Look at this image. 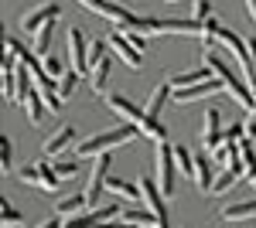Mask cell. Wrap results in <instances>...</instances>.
Returning a JSON list of instances; mask_svg holds the SVG:
<instances>
[{"label": "cell", "instance_id": "obj_1", "mask_svg": "<svg viewBox=\"0 0 256 228\" xmlns=\"http://www.w3.org/2000/svg\"><path fill=\"white\" fill-rule=\"evenodd\" d=\"M134 136H140V126H134V123H123V126H116V130H106V133H96L89 136V140H79V147H76V157H92L96 160L99 153H110L113 147H120V143H130Z\"/></svg>", "mask_w": 256, "mask_h": 228}, {"label": "cell", "instance_id": "obj_2", "mask_svg": "<svg viewBox=\"0 0 256 228\" xmlns=\"http://www.w3.org/2000/svg\"><path fill=\"white\" fill-rule=\"evenodd\" d=\"M205 68H212V75L226 82V89L232 92V99L253 113V109H256V95H253V89H250V82H239L236 72H232V68H229V65L216 55V51H205Z\"/></svg>", "mask_w": 256, "mask_h": 228}, {"label": "cell", "instance_id": "obj_3", "mask_svg": "<svg viewBox=\"0 0 256 228\" xmlns=\"http://www.w3.org/2000/svg\"><path fill=\"white\" fill-rule=\"evenodd\" d=\"M174 147L171 143H158V184H160V194L171 201L178 194V171H174Z\"/></svg>", "mask_w": 256, "mask_h": 228}, {"label": "cell", "instance_id": "obj_4", "mask_svg": "<svg viewBox=\"0 0 256 228\" xmlns=\"http://www.w3.org/2000/svg\"><path fill=\"white\" fill-rule=\"evenodd\" d=\"M110 167H113V157H110V153H99L96 160H92V171H89V188H86V198H89V208H92V211L99 208V194H102L106 181H110Z\"/></svg>", "mask_w": 256, "mask_h": 228}, {"label": "cell", "instance_id": "obj_5", "mask_svg": "<svg viewBox=\"0 0 256 228\" xmlns=\"http://www.w3.org/2000/svg\"><path fill=\"white\" fill-rule=\"evenodd\" d=\"M65 41H68V61H72V72H89V44H86V34L79 27H68L65 31Z\"/></svg>", "mask_w": 256, "mask_h": 228}, {"label": "cell", "instance_id": "obj_6", "mask_svg": "<svg viewBox=\"0 0 256 228\" xmlns=\"http://www.w3.org/2000/svg\"><path fill=\"white\" fill-rule=\"evenodd\" d=\"M140 198H144V205L150 208L154 218H168V198L160 194L158 181H150V174H144V177H140Z\"/></svg>", "mask_w": 256, "mask_h": 228}, {"label": "cell", "instance_id": "obj_7", "mask_svg": "<svg viewBox=\"0 0 256 228\" xmlns=\"http://www.w3.org/2000/svg\"><path fill=\"white\" fill-rule=\"evenodd\" d=\"M222 136H226V130H222V113L218 109H208L205 119H202V147L208 153H216L222 147Z\"/></svg>", "mask_w": 256, "mask_h": 228}, {"label": "cell", "instance_id": "obj_8", "mask_svg": "<svg viewBox=\"0 0 256 228\" xmlns=\"http://www.w3.org/2000/svg\"><path fill=\"white\" fill-rule=\"evenodd\" d=\"M106 106H110L123 123H134V126H140V123H144V116H147L144 109H137V106H134L123 92H110V95H106Z\"/></svg>", "mask_w": 256, "mask_h": 228}, {"label": "cell", "instance_id": "obj_9", "mask_svg": "<svg viewBox=\"0 0 256 228\" xmlns=\"http://www.w3.org/2000/svg\"><path fill=\"white\" fill-rule=\"evenodd\" d=\"M110 48H113V51H116V55L123 58L130 68H140V61H144V51H140V48H137V44H134L130 38H126L123 31H113V34H110Z\"/></svg>", "mask_w": 256, "mask_h": 228}, {"label": "cell", "instance_id": "obj_10", "mask_svg": "<svg viewBox=\"0 0 256 228\" xmlns=\"http://www.w3.org/2000/svg\"><path fill=\"white\" fill-rule=\"evenodd\" d=\"M226 89V82L222 78H208V82H198V85H188V89H174V102H195V99H202V95H216Z\"/></svg>", "mask_w": 256, "mask_h": 228}, {"label": "cell", "instance_id": "obj_11", "mask_svg": "<svg viewBox=\"0 0 256 228\" xmlns=\"http://www.w3.org/2000/svg\"><path fill=\"white\" fill-rule=\"evenodd\" d=\"M58 14H62V7H58V3H44V7H38V10H31L28 17L20 20V24H24V31L38 34L41 27H44V24H52V20L58 17Z\"/></svg>", "mask_w": 256, "mask_h": 228}, {"label": "cell", "instance_id": "obj_12", "mask_svg": "<svg viewBox=\"0 0 256 228\" xmlns=\"http://www.w3.org/2000/svg\"><path fill=\"white\" fill-rule=\"evenodd\" d=\"M192 181L198 184L202 194H208L212 184H216V177H212V164H208V157H205V153H195V174H192Z\"/></svg>", "mask_w": 256, "mask_h": 228}, {"label": "cell", "instance_id": "obj_13", "mask_svg": "<svg viewBox=\"0 0 256 228\" xmlns=\"http://www.w3.org/2000/svg\"><path fill=\"white\" fill-rule=\"evenodd\" d=\"M72 143H76V126H62L58 133L44 143V157H58V153H65Z\"/></svg>", "mask_w": 256, "mask_h": 228}, {"label": "cell", "instance_id": "obj_14", "mask_svg": "<svg viewBox=\"0 0 256 228\" xmlns=\"http://www.w3.org/2000/svg\"><path fill=\"white\" fill-rule=\"evenodd\" d=\"M218 218H222V222H246V218H256V198L239 201V205H226V208L218 211Z\"/></svg>", "mask_w": 256, "mask_h": 228}, {"label": "cell", "instance_id": "obj_15", "mask_svg": "<svg viewBox=\"0 0 256 228\" xmlns=\"http://www.w3.org/2000/svg\"><path fill=\"white\" fill-rule=\"evenodd\" d=\"M82 208H89V198L86 194H68V198H58L55 215L58 218H76V215H82Z\"/></svg>", "mask_w": 256, "mask_h": 228}, {"label": "cell", "instance_id": "obj_16", "mask_svg": "<svg viewBox=\"0 0 256 228\" xmlns=\"http://www.w3.org/2000/svg\"><path fill=\"white\" fill-rule=\"evenodd\" d=\"M171 95H174V85H171V78H168V82H160L158 89H154V95H150V106L144 109V113H147V119H158L160 106H164V102H168Z\"/></svg>", "mask_w": 256, "mask_h": 228}, {"label": "cell", "instance_id": "obj_17", "mask_svg": "<svg viewBox=\"0 0 256 228\" xmlns=\"http://www.w3.org/2000/svg\"><path fill=\"white\" fill-rule=\"evenodd\" d=\"M242 174H246V171H242V164H239V167H226V171L216 177V184H212L208 194H226L229 188H236V184H239V177H242Z\"/></svg>", "mask_w": 256, "mask_h": 228}, {"label": "cell", "instance_id": "obj_18", "mask_svg": "<svg viewBox=\"0 0 256 228\" xmlns=\"http://www.w3.org/2000/svg\"><path fill=\"white\" fill-rule=\"evenodd\" d=\"M120 215H123L126 225H137V228H154L158 225V218L150 215V208H123Z\"/></svg>", "mask_w": 256, "mask_h": 228}, {"label": "cell", "instance_id": "obj_19", "mask_svg": "<svg viewBox=\"0 0 256 228\" xmlns=\"http://www.w3.org/2000/svg\"><path fill=\"white\" fill-rule=\"evenodd\" d=\"M86 10H92V14H99V17H106V20H116L120 17V3H113V0H79Z\"/></svg>", "mask_w": 256, "mask_h": 228}, {"label": "cell", "instance_id": "obj_20", "mask_svg": "<svg viewBox=\"0 0 256 228\" xmlns=\"http://www.w3.org/2000/svg\"><path fill=\"white\" fill-rule=\"evenodd\" d=\"M208 78H216V75H212V68H195V72H181V75H174V78H171V85H174V89H188V85L208 82Z\"/></svg>", "mask_w": 256, "mask_h": 228}, {"label": "cell", "instance_id": "obj_21", "mask_svg": "<svg viewBox=\"0 0 256 228\" xmlns=\"http://www.w3.org/2000/svg\"><path fill=\"white\" fill-rule=\"evenodd\" d=\"M24 109H28V119H31L34 126H41V113H48V109H44V99H41L38 89H31V95L24 99Z\"/></svg>", "mask_w": 256, "mask_h": 228}, {"label": "cell", "instance_id": "obj_22", "mask_svg": "<svg viewBox=\"0 0 256 228\" xmlns=\"http://www.w3.org/2000/svg\"><path fill=\"white\" fill-rule=\"evenodd\" d=\"M106 191H113V194L126 198V201H137V198H140V184H130V181H116V177H110V181H106Z\"/></svg>", "mask_w": 256, "mask_h": 228}, {"label": "cell", "instance_id": "obj_23", "mask_svg": "<svg viewBox=\"0 0 256 228\" xmlns=\"http://www.w3.org/2000/svg\"><path fill=\"white\" fill-rule=\"evenodd\" d=\"M38 188L41 191H58L62 188V177L55 174V167H48L44 160L38 164Z\"/></svg>", "mask_w": 256, "mask_h": 228}, {"label": "cell", "instance_id": "obj_24", "mask_svg": "<svg viewBox=\"0 0 256 228\" xmlns=\"http://www.w3.org/2000/svg\"><path fill=\"white\" fill-rule=\"evenodd\" d=\"M52 34H55V20H52V24H44L38 34H34V44H31V51H34L38 58L48 55V48H52Z\"/></svg>", "mask_w": 256, "mask_h": 228}, {"label": "cell", "instance_id": "obj_25", "mask_svg": "<svg viewBox=\"0 0 256 228\" xmlns=\"http://www.w3.org/2000/svg\"><path fill=\"white\" fill-rule=\"evenodd\" d=\"M239 153H242V171H246V177L253 181L256 177V150H253V140H250V136L239 140Z\"/></svg>", "mask_w": 256, "mask_h": 228}, {"label": "cell", "instance_id": "obj_26", "mask_svg": "<svg viewBox=\"0 0 256 228\" xmlns=\"http://www.w3.org/2000/svg\"><path fill=\"white\" fill-rule=\"evenodd\" d=\"M89 82H92V92H106V82H110V61L106 58L89 72Z\"/></svg>", "mask_w": 256, "mask_h": 228}, {"label": "cell", "instance_id": "obj_27", "mask_svg": "<svg viewBox=\"0 0 256 228\" xmlns=\"http://www.w3.org/2000/svg\"><path fill=\"white\" fill-rule=\"evenodd\" d=\"M140 136H147V140H154V143H168L164 126H160L158 119H147V116H144V123H140Z\"/></svg>", "mask_w": 256, "mask_h": 228}, {"label": "cell", "instance_id": "obj_28", "mask_svg": "<svg viewBox=\"0 0 256 228\" xmlns=\"http://www.w3.org/2000/svg\"><path fill=\"white\" fill-rule=\"evenodd\" d=\"M55 174L58 177H76L79 174V157H55Z\"/></svg>", "mask_w": 256, "mask_h": 228}, {"label": "cell", "instance_id": "obj_29", "mask_svg": "<svg viewBox=\"0 0 256 228\" xmlns=\"http://www.w3.org/2000/svg\"><path fill=\"white\" fill-rule=\"evenodd\" d=\"M174 164H178V171L181 174H195V153L192 150H184V147H174Z\"/></svg>", "mask_w": 256, "mask_h": 228}, {"label": "cell", "instance_id": "obj_30", "mask_svg": "<svg viewBox=\"0 0 256 228\" xmlns=\"http://www.w3.org/2000/svg\"><path fill=\"white\" fill-rule=\"evenodd\" d=\"M10 167H14V147H10L7 136H0V171L10 174Z\"/></svg>", "mask_w": 256, "mask_h": 228}, {"label": "cell", "instance_id": "obj_31", "mask_svg": "<svg viewBox=\"0 0 256 228\" xmlns=\"http://www.w3.org/2000/svg\"><path fill=\"white\" fill-rule=\"evenodd\" d=\"M76 85H79V72H65L58 78V99H68V95L76 92Z\"/></svg>", "mask_w": 256, "mask_h": 228}, {"label": "cell", "instance_id": "obj_32", "mask_svg": "<svg viewBox=\"0 0 256 228\" xmlns=\"http://www.w3.org/2000/svg\"><path fill=\"white\" fill-rule=\"evenodd\" d=\"M0 218H4V228H18L24 218H20V211L10 208V201H0Z\"/></svg>", "mask_w": 256, "mask_h": 228}, {"label": "cell", "instance_id": "obj_33", "mask_svg": "<svg viewBox=\"0 0 256 228\" xmlns=\"http://www.w3.org/2000/svg\"><path fill=\"white\" fill-rule=\"evenodd\" d=\"M192 17H195L198 24L208 20L212 17V0H195V3H192Z\"/></svg>", "mask_w": 256, "mask_h": 228}, {"label": "cell", "instance_id": "obj_34", "mask_svg": "<svg viewBox=\"0 0 256 228\" xmlns=\"http://www.w3.org/2000/svg\"><path fill=\"white\" fill-rule=\"evenodd\" d=\"M106 44H110V41H92V44H89V72H92L99 61H102V55H106Z\"/></svg>", "mask_w": 256, "mask_h": 228}, {"label": "cell", "instance_id": "obj_35", "mask_svg": "<svg viewBox=\"0 0 256 228\" xmlns=\"http://www.w3.org/2000/svg\"><path fill=\"white\" fill-rule=\"evenodd\" d=\"M242 136H246V123H232V126H226V136L222 140L226 143H239Z\"/></svg>", "mask_w": 256, "mask_h": 228}, {"label": "cell", "instance_id": "obj_36", "mask_svg": "<svg viewBox=\"0 0 256 228\" xmlns=\"http://www.w3.org/2000/svg\"><path fill=\"white\" fill-rule=\"evenodd\" d=\"M18 177L24 181V184H34V188H38V164H31V167H20Z\"/></svg>", "mask_w": 256, "mask_h": 228}, {"label": "cell", "instance_id": "obj_37", "mask_svg": "<svg viewBox=\"0 0 256 228\" xmlns=\"http://www.w3.org/2000/svg\"><path fill=\"white\" fill-rule=\"evenodd\" d=\"M44 72H48V78H55V82L65 75V72H62V61H58V58H44Z\"/></svg>", "mask_w": 256, "mask_h": 228}, {"label": "cell", "instance_id": "obj_38", "mask_svg": "<svg viewBox=\"0 0 256 228\" xmlns=\"http://www.w3.org/2000/svg\"><path fill=\"white\" fill-rule=\"evenodd\" d=\"M246 136H250V140H256V109L250 113V119H246Z\"/></svg>", "mask_w": 256, "mask_h": 228}, {"label": "cell", "instance_id": "obj_39", "mask_svg": "<svg viewBox=\"0 0 256 228\" xmlns=\"http://www.w3.org/2000/svg\"><path fill=\"white\" fill-rule=\"evenodd\" d=\"M246 48H250V58H253V72H256V38H246Z\"/></svg>", "mask_w": 256, "mask_h": 228}, {"label": "cell", "instance_id": "obj_40", "mask_svg": "<svg viewBox=\"0 0 256 228\" xmlns=\"http://www.w3.org/2000/svg\"><path fill=\"white\" fill-rule=\"evenodd\" d=\"M246 10H250V20H256V0H246Z\"/></svg>", "mask_w": 256, "mask_h": 228}, {"label": "cell", "instance_id": "obj_41", "mask_svg": "<svg viewBox=\"0 0 256 228\" xmlns=\"http://www.w3.org/2000/svg\"><path fill=\"white\" fill-rule=\"evenodd\" d=\"M154 228H171V215H168V218H158V225Z\"/></svg>", "mask_w": 256, "mask_h": 228}, {"label": "cell", "instance_id": "obj_42", "mask_svg": "<svg viewBox=\"0 0 256 228\" xmlns=\"http://www.w3.org/2000/svg\"><path fill=\"white\" fill-rule=\"evenodd\" d=\"M250 184H253V188H256V177H253V181H250Z\"/></svg>", "mask_w": 256, "mask_h": 228}, {"label": "cell", "instance_id": "obj_43", "mask_svg": "<svg viewBox=\"0 0 256 228\" xmlns=\"http://www.w3.org/2000/svg\"><path fill=\"white\" fill-rule=\"evenodd\" d=\"M168 3H174V0H168Z\"/></svg>", "mask_w": 256, "mask_h": 228}]
</instances>
